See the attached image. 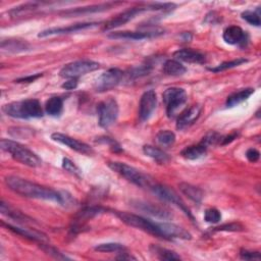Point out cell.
Returning <instances> with one entry per match:
<instances>
[{
  "label": "cell",
  "mask_w": 261,
  "mask_h": 261,
  "mask_svg": "<svg viewBox=\"0 0 261 261\" xmlns=\"http://www.w3.org/2000/svg\"><path fill=\"white\" fill-rule=\"evenodd\" d=\"M5 182L12 191H14L16 194L21 195L23 197L54 201L60 205H66L67 198H69L68 196L64 197V195L58 191L30 182L20 177L8 176Z\"/></svg>",
  "instance_id": "1"
},
{
  "label": "cell",
  "mask_w": 261,
  "mask_h": 261,
  "mask_svg": "<svg viewBox=\"0 0 261 261\" xmlns=\"http://www.w3.org/2000/svg\"><path fill=\"white\" fill-rule=\"evenodd\" d=\"M3 111L15 119H39L43 117V109L41 103L37 99H27L22 101H15L3 106Z\"/></svg>",
  "instance_id": "2"
},
{
  "label": "cell",
  "mask_w": 261,
  "mask_h": 261,
  "mask_svg": "<svg viewBox=\"0 0 261 261\" xmlns=\"http://www.w3.org/2000/svg\"><path fill=\"white\" fill-rule=\"evenodd\" d=\"M0 146H2V149L4 151L11 154V156L15 160L22 164L30 167H38L42 164L41 158L35 152L16 141L2 139Z\"/></svg>",
  "instance_id": "3"
},
{
  "label": "cell",
  "mask_w": 261,
  "mask_h": 261,
  "mask_svg": "<svg viewBox=\"0 0 261 261\" xmlns=\"http://www.w3.org/2000/svg\"><path fill=\"white\" fill-rule=\"evenodd\" d=\"M109 168H111L115 172L119 173L120 176H122L124 179L127 181L131 182L132 184L140 187V188H148L153 185L152 179H150L149 176L145 175L144 172L141 170L127 164L124 162H119V161H111L108 162Z\"/></svg>",
  "instance_id": "4"
},
{
  "label": "cell",
  "mask_w": 261,
  "mask_h": 261,
  "mask_svg": "<svg viewBox=\"0 0 261 261\" xmlns=\"http://www.w3.org/2000/svg\"><path fill=\"white\" fill-rule=\"evenodd\" d=\"M116 214L126 225L141 230L150 235L156 236L158 238H162V222L152 221L143 216L129 212L116 211Z\"/></svg>",
  "instance_id": "5"
},
{
  "label": "cell",
  "mask_w": 261,
  "mask_h": 261,
  "mask_svg": "<svg viewBox=\"0 0 261 261\" xmlns=\"http://www.w3.org/2000/svg\"><path fill=\"white\" fill-rule=\"evenodd\" d=\"M162 99L166 107V115L168 118H173L176 113L187 102L188 96L184 89L171 87L166 89L162 94Z\"/></svg>",
  "instance_id": "6"
},
{
  "label": "cell",
  "mask_w": 261,
  "mask_h": 261,
  "mask_svg": "<svg viewBox=\"0 0 261 261\" xmlns=\"http://www.w3.org/2000/svg\"><path fill=\"white\" fill-rule=\"evenodd\" d=\"M99 63L90 59L77 60L65 64L59 71V76L64 79H78L81 76L89 73L99 68Z\"/></svg>",
  "instance_id": "7"
},
{
  "label": "cell",
  "mask_w": 261,
  "mask_h": 261,
  "mask_svg": "<svg viewBox=\"0 0 261 261\" xmlns=\"http://www.w3.org/2000/svg\"><path fill=\"white\" fill-rule=\"evenodd\" d=\"M150 190L159 199H161L165 202H169V203L177 205L180 209H182L185 212L186 215H188L192 220H194V217H193L192 213L190 212L189 208L187 207L185 202L182 200V198L179 196V194L175 190H172L171 188L164 186V185H160V184H153L150 187Z\"/></svg>",
  "instance_id": "8"
},
{
  "label": "cell",
  "mask_w": 261,
  "mask_h": 261,
  "mask_svg": "<svg viewBox=\"0 0 261 261\" xmlns=\"http://www.w3.org/2000/svg\"><path fill=\"white\" fill-rule=\"evenodd\" d=\"M97 111L99 126L106 129L114 125V123L117 121L120 108L117 100L114 97H108L98 104Z\"/></svg>",
  "instance_id": "9"
},
{
  "label": "cell",
  "mask_w": 261,
  "mask_h": 261,
  "mask_svg": "<svg viewBox=\"0 0 261 261\" xmlns=\"http://www.w3.org/2000/svg\"><path fill=\"white\" fill-rule=\"evenodd\" d=\"M124 71L120 68L113 67L104 71L95 82V89L97 92H106L111 90L122 82Z\"/></svg>",
  "instance_id": "10"
},
{
  "label": "cell",
  "mask_w": 261,
  "mask_h": 261,
  "mask_svg": "<svg viewBox=\"0 0 261 261\" xmlns=\"http://www.w3.org/2000/svg\"><path fill=\"white\" fill-rule=\"evenodd\" d=\"M164 34V30L159 28L147 29L144 28L142 31H123L114 32L108 35L111 39H128V40H143L158 37Z\"/></svg>",
  "instance_id": "11"
},
{
  "label": "cell",
  "mask_w": 261,
  "mask_h": 261,
  "mask_svg": "<svg viewBox=\"0 0 261 261\" xmlns=\"http://www.w3.org/2000/svg\"><path fill=\"white\" fill-rule=\"evenodd\" d=\"M51 139L84 155H92L94 153V150L88 144L61 133H53L51 135Z\"/></svg>",
  "instance_id": "12"
},
{
  "label": "cell",
  "mask_w": 261,
  "mask_h": 261,
  "mask_svg": "<svg viewBox=\"0 0 261 261\" xmlns=\"http://www.w3.org/2000/svg\"><path fill=\"white\" fill-rule=\"evenodd\" d=\"M157 105V95L154 90H148L143 93L139 103V118L141 121H147Z\"/></svg>",
  "instance_id": "13"
},
{
  "label": "cell",
  "mask_w": 261,
  "mask_h": 261,
  "mask_svg": "<svg viewBox=\"0 0 261 261\" xmlns=\"http://www.w3.org/2000/svg\"><path fill=\"white\" fill-rule=\"evenodd\" d=\"M133 206L137 209H139L140 211H143L153 217H156L158 219H170L172 217L171 212L163 207V206H159L156 205L154 203H150V202H144V201H135L133 202Z\"/></svg>",
  "instance_id": "14"
},
{
  "label": "cell",
  "mask_w": 261,
  "mask_h": 261,
  "mask_svg": "<svg viewBox=\"0 0 261 261\" xmlns=\"http://www.w3.org/2000/svg\"><path fill=\"white\" fill-rule=\"evenodd\" d=\"M98 23H80L70 25L67 27H59V28H50L47 30H44L39 33V38H45L49 36H55V35H63V34H70V33H77L80 31H84L87 29H91L93 27L98 26Z\"/></svg>",
  "instance_id": "15"
},
{
  "label": "cell",
  "mask_w": 261,
  "mask_h": 261,
  "mask_svg": "<svg viewBox=\"0 0 261 261\" xmlns=\"http://www.w3.org/2000/svg\"><path fill=\"white\" fill-rule=\"evenodd\" d=\"M201 111H202V106L200 104H195L187 108L178 118L177 129L183 131L190 128L199 119Z\"/></svg>",
  "instance_id": "16"
},
{
  "label": "cell",
  "mask_w": 261,
  "mask_h": 261,
  "mask_svg": "<svg viewBox=\"0 0 261 261\" xmlns=\"http://www.w3.org/2000/svg\"><path fill=\"white\" fill-rule=\"evenodd\" d=\"M173 56L176 57L177 60H181L184 62L188 63H198L202 64L206 61V56L202 52L191 49V48H185V49H180L173 53Z\"/></svg>",
  "instance_id": "17"
},
{
  "label": "cell",
  "mask_w": 261,
  "mask_h": 261,
  "mask_svg": "<svg viewBox=\"0 0 261 261\" xmlns=\"http://www.w3.org/2000/svg\"><path fill=\"white\" fill-rule=\"evenodd\" d=\"M2 225L6 228H8V230L14 232L15 234H18L24 238H27L29 240L35 241V242H39V243H44L48 241V238L45 234L38 232L36 230H30V229H24V228H19V227H15L12 226L10 223H5L2 222Z\"/></svg>",
  "instance_id": "18"
},
{
  "label": "cell",
  "mask_w": 261,
  "mask_h": 261,
  "mask_svg": "<svg viewBox=\"0 0 261 261\" xmlns=\"http://www.w3.org/2000/svg\"><path fill=\"white\" fill-rule=\"evenodd\" d=\"M116 3H107V4H102V5H97V6H91V7H87V8H78L74 10H68V11H63L61 13H59L62 16H66V17H72V16H81V15H85V14H91V13H99V12H104L107 11L109 9H111L113 7H115Z\"/></svg>",
  "instance_id": "19"
},
{
  "label": "cell",
  "mask_w": 261,
  "mask_h": 261,
  "mask_svg": "<svg viewBox=\"0 0 261 261\" xmlns=\"http://www.w3.org/2000/svg\"><path fill=\"white\" fill-rule=\"evenodd\" d=\"M222 38L230 45H238L246 41V32L239 26H230L223 31Z\"/></svg>",
  "instance_id": "20"
},
{
  "label": "cell",
  "mask_w": 261,
  "mask_h": 261,
  "mask_svg": "<svg viewBox=\"0 0 261 261\" xmlns=\"http://www.w3.org/2000/svg\"><path fill=\"white\" fill-rule=\"evenodd\" d=\"M179 188L184 195H186L190 200H192L195 203H200L204 197L203 191L200 188L193 186L191 184L181 183L179 185Z\"/></svg>",
  "instance_id": "21"
},
{
  "label": "cell",
  "mask_w": 261,
  "mask_h": 261,
  "mask_svg": "<svg viewBox=\"0 0 261 261\" xmlns=\"http://www.w3.org/2000/svg\"><path fill=\"white\" fill-rule=\"evenodd\" d=\"M2 48L4 50H8L9 52L19 53V52H24L29 50L31 46L27 41H24V40L9 39V40H4L2 42Z\"/></svg>",
  "instance_id": "22"
},
{
  "label": "cell",
  "mask_w": 261,
  "mask_h": 261,
  "mask_svg": "<svg viewBox=\"0 0 261 261\" xmlns=\"http://www.w3.org/2000/svg\"><path fill=\"white\" fill-rule=\"evenodd\" d=\"M143 152L145 155L152 158L154 161H156L159 164L167 163L170 160V157L168 156V154H166L163 150L151 145L143 146Z\"/></svg>",
  "instance_id": "23"
},
{
  "label": "cell",
  "mask_w": 261,
  "mask_h": 261,
  "mask_svg": "<svg viewBox=\"0 0 261 261\" xmlns=\"http://www.w3.org/2000/svg\"><path fill=\"white\" fill-rule=\"evenodd\" d=\"M207 152V147L203 145L202 143H199L197 145L188 146L185 149L182 150L181 155L189 160H196L201 157H203Z\"/></svg>",
  "instance_id": "24"
},
{
  "label": "cell",
  "mask_w": 261,
  "mask_h": 261,
  "mask_svg": "<svg viewBox=\"0 0 261 261\" xmlns=\"http://www.w3.org/2000/svg\"><path fill=\"white\" fill-rule=\"evenodd\" d=\"M253 93H254V89L253 88H246V89H242V90H240L238 92H235V93H233L232 95H230L228 97L226 105L228 107L237 106L240 103H242L245 100H247Z\"/></svg>",
  "instance_id": "25"
},
{
  "label": "cell",
  "mask_w": 261,
  "mask_h": 261,
  "mask_svg": "<svg viewBox=\"0 0 261 261\" xmlns=\"http://www.w3.org/2000/svg\"><path fill=\"white\" fill-rule=\"evenodd\" d=\"M163 72L168 76H182L187 71V68L177 59H168L163 64Z\"/></svg>",
  "instance_id": "26"
},
{
  "label": "cell",
  "mask_w": 261,
  "mask_h": 261,
  "mask_svg": "<svg viewBox=\"0 0 261 261\" xmlns=\"http://www.w3.org/2000/svg\"><path fill=\"white\" fill-rule=\"evenodd\" d=\"M63 108V101L60 97H51L46 101L45 110L51 117H57L61 114Z\"/></svg>",
  "instance_id": "27"
},
{
  "label": "cell",
  "mask_w": 261,
  "mask_h": 261,
  "mask_svg": "<svg viewBox=\"0 0 261 261\" xmlns=\"http://www.w3.org/2000/svg\"><path fill=\"white\" fill-rule=\"evenodd\" d=\"M0 211H2L3 214H5V215H7V216L19 221V222H28L29 220H32L28 216L23 214L22 212L13 209L10 205L5 203L4 201L2 202V205H0Z\"/></svg>",
  "instance_id": "28"
},
{
  "label": "cell",
  "mask_w": 261,
  "mask_h": 261,
  "mask_svg": "<svg viewBox=\"0 0 261 261\" xmlns=\"http://www.w3.org/2000/svg\"><path fill=\"white\" fill-rule=\"evenodd\" d=\"M150 250L160 259V260H168V261H173V260H181V257L171 250H167L165 248H161L155 245H152L150 247Z\"/></svg>",
  "instance_id": "29"
},
{
  "label": "cell",
  "mask_w": 261,
  "mask_h": 261,
  "mask_svg": "<svg viewBox=\"0 0 261 261\" xmlns=\"http://www.w3.org/2000/svg\"><path fill=\"white\" fill-rule=\"evenodd\" d=\"M103 211H105L104 208L97 207V206L86 207V208H84V209H82L81 211L78 212L76 218H77V221H86V220L91 219L94 216L102 213Z\"/></svg>",
  "instance_id": "30"
},
{
  "label": "cell",
  "mask_w": 261,
  "mask_h": 261,
  "mask_svg": "<svg viewBox=\"0 0 261 261\" xmlns=\"http://www.w3.org/2000/svg\"><path fill=\"white\" fill-rule=\"evenodd\" d=\"M156 140L162 146H171L176 142V135L169 130H163L157 134Z\"/></svg>",
  "instance_id": "31"
},
{
  "label": "cell",
  "mask_w": 261,
  "mask_h": 261,
  "mask_svg": "<svg viewBox=\"0 0 261 261\" xmlns=\"http://www.w3.org/2000/svg\"><path fill=\"white\" fill-rule=\"evenodd\" d=\"M95 251L103 252V253H110V252H124L126 251V247L123 244L120 243H103L97 245L95 248Z\"/></svg>",
  "instance_id": "32"
},
{
  "label": "cell",
  "mask_w": 261,
  "mask_h": 261,
  "mask_svg": "<svg viewBox=\"0 0 261 261\" xmlns=\"http://www.w3.org/2000/svg\"><path fill=\"white\" fill-rule=\"evenodd\" d=\"M248 60L246 58H237V59H234V60H231V61H225V62L220 63L219 65H217L215 67L208 68V69L210 71H213V72H219V71H223V70H227V69L239 66V65H241V64H243V63H245Z\"/></svg>",
  "instance_id": "33"
},
{
  "label": "cell",
  "mask_w": 261,
  "mask_h": 261,
  "mask_svg": "<svg viewBox=\"0 0 261 261\" xmlns=\"http://www.w3.org/2000/svg\"><path fill=\"white\" fill-rule=\"evenodd\" d=\"M37 9V5L36 4H27V5H24L22 7H19V8H16L14 10H12L10 12V15L14 18H17V17H21V16H24V15H27L29 13H32L34 10Z\"/></svg>",
  "instance_id": "34"
},
{
  "label": "cell",
  "mask_w": 261,
  "mask_h": 261,
  "mask_svg": "<svg viewBox=\"0 0 261 261\" xmlns=\"http://www.w3.org/2000/svg\"><path fill=\"white\" fill-rule=\"evenodd\" d=\"M204 219L209 223H218L221 220V213L216 208H208L204 212Z\"/></svg>",
  "instance_id": "35"
},
{
  "label": "cell",
  "mask_w": 261,
  "mask_h": 261,
  "mask_svg": "<svg viewBox=\"0 0 261 261\" xmlns=\"http://www.w3.org/2000/svg\"><path fill=\"white\" fill-rule=\"evenodd\" d=\"M242 19L244 21H246L247 23H249L252 26H256L259 27L261 22H260V18L259 15L256 14L255 12H251V11H246L242 14Z\"/></svg>",
  "instance_id": "36"
},
{
  "label": "cell",
  "mask_w": 261,
  "mask_h": 261,
  "mask_svg": "<svg viewBox=\"0 0 261 261\" xmlns=\"http://www.w3.org/2000/svg\"><path fill=\"white\" fill-rule=\"evenodd\" d=\"M62 167H63L66 171L72 173V175H74V176H78V177L81 176V170H80V168H79L71 160H69L68 158H63V159H62Z\"/></svg>",
  "instance_id": "37"
},
{
  "label": "cell",
  "mask_w": 261,
  "mask_h": 261,
  "mask_svg": "<svg viewBox=\"0 0 261 261\" xmlns=\"http://www.w3.org/2000/svg\"><path fill=\"white\" fill-rule=\"evenodd\" d=\"M244 227L239 223V222H232V223H227V225H222L216 228H213V231L215 232H219V231H225V232H239V231H243Z\"/></svg>",
  "instance_id": "38"
},
{
  "label": "cell",
  "mask_w": 261,
  "mask_h": 261,
  "mask_svg": "<svg viewBox=\"0 0 261 261\" xmlns=\"http://www.w3.org/2000/svg\"><path fill=\"white\" fill-rule=\"evenodd\" d=\"M220 140H221V137H220L217 133L212 132V133L207 134V135L203 138V140H202L200 143H202L203 145H205V146L208 148V146H210V145H215L216 143L220 142Z\"/></svg>",
  "instance_id": "39"
},
{
  "label": "cell",
  "mask_w": 261,
  "mask_h": 261,
  "mask_svg": "<svg viewBox=\"0 0 261 261\" xmlns=\"http://www.w3.org/2000/svg\"><path fill=\"white\" fill-rule=\"evenodd\" d=\"M41 247L42 249L49 255H52L54 258H57V259H68L66 256L62 255V253H59L56 249L52 248L50 245H45L44 243H41Z\"/></svg>",
  "instance_id": "40"
},
{
  "label": "cell",
  "mask_w": 261,
  "mask_h": 261,
  "mask_svg": "<svg viewBox=\"0 0 261 261\" xmlns=\"http://www.w3.org/2000/svg\"><path fill=\"white\" fill-rule=\"evenodd\" d=\"M240 256L242 259L245 260H259L260 259V254L259 252H253L249 250H241Z\"/></svg>",
  "instance_id": "41"
},
{
  "label": "cell",
  "mask_w": 261,
  "mask_h": 261,
  "mask_svg": "<svg viewBox=\"0 0 261 261\" xmlns=\"http://www.w3.org/2000/svg\"><path fill=\"white\" fill-rule=\"evenodd\" d=\"M246 157H247V159H248L250 162L254 163V162H257V161L259 160L260 153H259V151H258L257 149H255V148H249V149L247 150V152H246Z\"/></svg>",
  "instance_id": "42"
},
{
  "label": "cell",
  "mask_w": 261,
  "mask_h": 261,
  "mask_svg": "<svg viewBox=\"0 0 261 261\" xmlns=\"http://www.w3.org/2000/svg\"><path fill=\"white\" fill-rule=\"evenodd\" d=\"M78 86V79H68L65 83L62 84V88L65 90H73L77 88Z\"/></svg>",
  "instance_id": "43"
},
{
  "label": "cell",
  "mask_w": 261,
  "mask_h": 261,
  "mask_svg": "<svg viewBox=\"0 0 261 261\" xmlns=\"http://www.w3.org/2000/svg\"><path fill=\"white\" fill-rule=\"evenodd\" d=\"M237 137H238V133L237 132H234V133H232V134H230L229 136H227V137H221V140H220V145H227V144H230L231 142H233L235 139H237Z\"/></svg>",
  "instance_id": "44"
},
{
  "label": "cell",
  "mask_w": 261,
  "mask_h": 261,
  "mask_svg": "<svg viewBox=\"0 0 261 261\" xmlns=\"http://www.w3.org/2000/svg\"><path fill=\"white\" fill-rule=\"evenodd\" d=\"M42 76V73H38V74H35V76H30V77H27V78H22V79H19V80H16L17 83H31V82H34L35 80H37L38 78H40Z\"/></svg>",
  "instance_id": "45"
}]
</instances>
